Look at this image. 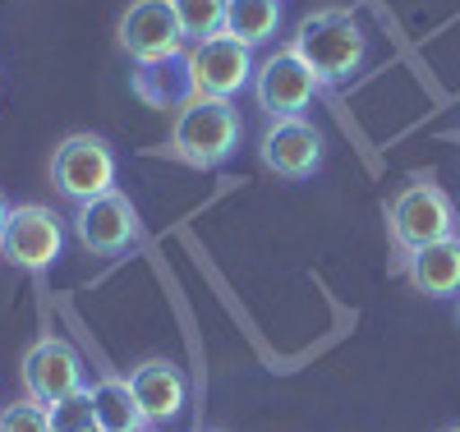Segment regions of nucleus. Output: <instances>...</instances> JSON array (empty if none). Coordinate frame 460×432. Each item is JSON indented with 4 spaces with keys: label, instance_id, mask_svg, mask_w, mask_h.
<instances>
[{
    "label": "nucleus",
    "instance_id": "9",
    "mask_svg": "<svg viewBox=\"0 0 460 432\" xmlns=\"http://www.w3.org/2000/svg\"><path fill=\"white\" fill-rule=\"evenodd\" d=\"M258 156L262 166L281 175V180H309L323 166V129L309 120V115H290V120H272L258 138Z\"/></svg>",
    "mask_w": 460,
    "mask_h": 432
},
{
    "label": "nucleus",
    "instance_id": "21",
    "mask_svg": "<svg viewBox=\"0 0 460 432\" xmlns=\"http://www.w3.org/2000/svg\"><path fill=\"white\" fill-rule=\"evenodd\" d=\"M456 322H460V295H456Z\"/></svg>",
    "mask_w": 460,
    "mask_h": 432
},
{
    "label": "nucleus",
    "instance_id": "13",
    "mask_svg": "<svg viewBox=\"0 0 460 432\" xmlns=\"http://www.w3.org/2000/svg\"><path fill=\"white\" fill-rule=\"evenodd\" d=\"M129 386H134L138 410H143L147 423H171L184 410V396H189L184 373L175 364H166V359H143L129 373Z\"/></svg>",
    "mask_w": 460,
    "mask_h": 432
},
{
    "label": "nucleus",
    "instance_id": "10",
    "mask_svg": "<svg viewBox=\"0 0 460 432\" xmlns=\"http://www.w3.org/2000/svg\"><path fill=\"white\" fill-rule=\"evenodd\" d=\"M74 240H79V249H88L97 258L125 253L138 240V212L129 203V193L111 189L93 203H79V212H74Z\"/></svg>",
    "mask_w": 460,
    "mask_h": 432
},
{
    "label": "nucleus",
    "instance_id": "8",
    "mask_svg": "<svg viewBox=\"0 0 460 432\" xmlns=\"http://www.w3.org/2000/svg\"><path fill=\"white\" fill-rule=\"evenodd\" d=\"M318 78H314V69L304 65L290 47L286 51H272L262 65H258V74H253V101L272 115V120H290V115H304L314 106V97H318Z\"/></svg>",
    "mask_w": 460,
    "mask_h": 432
},
{
    "label": "nucleus",
    "instance_id": "12",
    "mask_svg": "<svg viewBox=\"0 0 460 432\" xmlns=\"http://www.w3.org/2000/svg\"><path fill=\"white\" fill-rule=\"evenodd\" d=\"M134 93H138V101L157 106V110H184L189 101L199 97L189 51H175V56H162V60L134 65Z\"/></svg>",
    "mask_w": 460,
    "mask_h": 432
},
{
    "label": "nucleus",
    "instance_id": "3",
    "mask_svg": "<svg viewBox=\"0 0 460 432\" xmlns=\"http://www.w3.org/2000/svg\"><path fill=\"white\" fill-rule=\"evenodd\" d=\"M387 225H392L396 249L414 253V249H429L438 240H451L456 234V207L433 175H414L387 203Z\"/></svg>",
    "mask_w": 460,
    "mask_h": 432
},
{
    "label": "nucleus",
    "instance_id": "4",
    "mask_svg": "<svg viewBox=\"0 0 460 432\" xmlns=\"http://www.w3.org/2000/svg\"><path fill=\"white\" fill-rule=\"evenodd\" d=\"M47 180H51V189L60 193V198L93 203V198H102V193L115 189V152L97 134H69L51 152Z\"/></svg>",
    "mask_w": 460,
    "mask_h": 432
},
{
    "label": "nucleus",
    "instance_id": "1",
    "mask_svg": "<svg viewBox=\"0 0 460 432\" xmlns=\"http://www.w3.org/2000/svg\"><path fill=\"white\" fill-rule=\"evenodd\" d=\"M290 51L314 69V78L323 88H345L364 69L368 37H364V23L355 19V10L327 5V10H314L299 19V28L290 37Z\"/></svg>",
    "mask_w": 460,
    "mask_h": 432
},
{
    "label": "nucleus",
    "instance_id": "20",
    "mask_svg": "<svg viewBox=\"0 0 460 432\" xmlns=\"http://www.w3.org/2000/svg\"><path fill=\"white\" fill-rule=\"evenodd\" d=\"M10 212H14V207L5 203V193H0V234H5V225H10Z\"/></svg>",
    "mask_w": 460,
    "mask_h": 432
},
{
    "label": "nucleus",
    "instance_id": "2",
    "mask_svg": "<svg viewBox=\"0 0 460 432\" xmlns=\"http://www.w3.org/2000/svg\"><path fill=\"white\" fill-rule=\"evenodd\" d=\"M240 138H244V115H240L235 101L194 97L175 115L171 143L162 152L175 156V162L189 166V171H217L240 152Z\"/></svg>",
    "mask_w": 460,
    "mask_h": 432
},
{
    "label": "nucleus",
    "instance_id": "18",
    "mask_svg": "<svg viewBox=\"0 0 460 432\" xmlns=\"http://www.w3.org/2000/svg\"><path fill=\"white\" fill-rule=\"evenodd\" d=\"M47 414H51V432H102L84 391H79V396H65V401L47 405Z\"/></svg>",
    "mask_w": 460,
    "mask_h": 432
},
{
    "label": "nucleus",
    "instance_id": "7",
    "mask_svg": "<svg viewBox=\"0 0 460 432\" xmlns=\"http://www.w3.org/2000/svg\"><path fill=\"white\" fill-rule=\"evenodd\" d=\"M115 42H120V51L134 65H147V60H162V56L184 51L180 47L184 32H180L175 5H171V0H129L120 23H115Z\"/></svg>",
    "mask_w": 460,
    "mask_h": 432
},
{
    "label": "nucleus",
    "instance_id": "11",
    "mask_svg": "<svg viewBox=\"0 0 460 432\" xmlns=\"http://www.w3.org/2000/svg\"><path fill=\"white\" fill-rule=\"evenodd\" d=\"M189 65H194V88L199 97H212V101H230L240 97L249 84H253V51L244 42H235L230 32L212 37V42H199L189 51Z\"/></svg>",
    "mask_w": 460,
    "mask_h": 432
},
{
    "label": "nucleus",
    "instance_id": "16",
    "mask_svg": "<svg viewBox=\"0 0 460 432\" xmlns=\"http://www.w3.org/2000/svg\"><path fill=\"white\" fill-rule=\"evenodd\" d=\"M277 28H281V0H230L226 5V32L249 51L272 42Z\"/></svg>",
    "mask_w": 460,
    "mask_h": 432
},
{
    "label": "nucleus",
    "instance_id": "5",
    "mask_svg": "<svg viewBox=\"0 0 460 432\" xmlns=\"http://www.w3.org/2000/svg\"><path fill=\"white\" fill-rule=\"evenodd\" d=\"M60 253H65V221L42 203H19L10 212L5 234H0V258L19 271L42 277Z\"/></svg>",
    "mask_w": 460,
    "mask_h": 432
},
{
    "label": "nucleus",
    "instance_id": "14",
    "mask_svg": "<svg viewBox=\"0 0 460 432\" xmlns=\"http://www.w3.org/2000/svg\"><path fill=\"white\" fill-rule=\"evenodd\" d=\"M405 277L429 299H456L460 295V234L405 253Z\"/></svg>",
    "mask_w": 460,
    "mask_h": 432
},
{
    "label": "nucleus",
    "instance_id": "19",
    "mask_svg": "<svg viewBox=\"0 0 460 432\" xmlns=\"http://www.w3.org/2000/svg\"><path fill=\"white\" fill-rule=\"evenodd\" d=\"M0 432H51V414L42 401L23 396V401L0 410Z\"/></svg>",
    "mask_w": 460,
    "mask_h": 432
},
{
    "label": "nucleus",
    "instance_id": "17",
    "mask_svg": "<svg viewBox=\"0 0 460 432\" xmlns=\"http://www.w3.org/2000/svg\"><path fill=\"white\" fill-rule=\"evenodd\" d=\"M175 5V19H180V32L189 42H212V37L226 32V5L230 0H171Z\"/></svg>",
    "mask_w": 460,
    "mask_h": 432
},
{
    "label": "nucleus",
    "instance_id": "22",
    "mask_svg": "<svg viewBox=\"0 0 460 432\" xmlns=\"http://www.w3.org/2000/svg\"><path fill=\"white\" fill-rule=\"evenodd\" d=\"M447 432H460V428H447Z\"/></svg>",
    "mask_w": 460,
    "mask_h": 432
},
{
    "label": "nucleus",
    "instance_id": "6",
    "mask_svg": "<svg viewBox=\"0 0 460 432\" xmlns=\"http://www.w3.org/2000/svg\"><path fill=\"white\" fill-rule=\"evenodd\" d=\"M23 386H28V396L42 401V405H56L65 396L88 391L79 349H74L65 336H51V331L37 336L28 345V355H23Z\"/></svg>",
    "mask_w": 460,
    "mask_h": 432
},
{
    "label": "nucleus",
    "instance_id": "15",
    "mask_svg": "<svg viewBox=\"0 0 460 432\" xmlns=\"http://www.w3.org/2000/svg\"><path fill=\"white\" fill-rule=\"evenodd\" d=\"M88 405H93V419L102 432H143V410H138V396L129 377H115V373H102L97 382H88Z\"/></svg>",
    "mask_w": 460,
    "mask_h": 432
}]
</instances>
